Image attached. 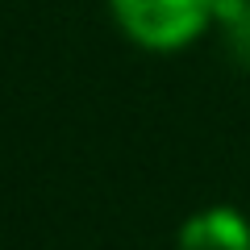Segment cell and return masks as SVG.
Returning a JSON list of instances; mask_svg holds the SVG:
<instances>
[{"label": "cell", "instance_id": "cell-3", "mask_svg": "<svg viewBox=\"0 0 250 250\" xmlns=\"http://www.w3.org/2000/svg\"><path fill=\"white\" fill-rule=\"evenodd\" d=\"M213 34L221 42L225 59L238 71H250V0H217Z\"/></svg>", "mask_w": 250, "mask_h": 250}, {"label": "cell", "instance_id": "cell-1", "mask_svg": "<svg viewBox=\"0 0 250 250\" xmlns=\"http://www.w3.org/2000/svg\"><path fill=\"white\" fill-rule=\"evenodd\" d=\"M108 13L138 50L179 54L213 29L217 0H108Z\"/></svg>", "mask_w": 250, "mask_h": 250}, {"label": "cell", "instance_id": "cell-2", "mask_svg": "<svg viewBox=\"0 0 250 250\" xmlns=\"http://www.w3.org/2000/svg\"><path fill=\"white\" fill-rule=\"evenodd\" d=\"M175 250H250V217L233 205H208L179 225Z\"/></svg>", "mask_w": 250, "mask_h": 250}]
</instances>
